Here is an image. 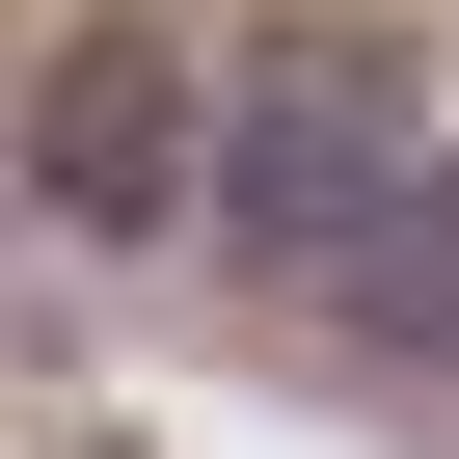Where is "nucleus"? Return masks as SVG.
<instances>
[{
  "label": "nucleus",
  "instance_id": "2",
  "mask_svg": "<svg viewBox=\"0 0 459 459\" xmlns=\"http://www.w3.org/2000/svg\"><path fill=\"white\" fill-rule=\"evenodd\" d=\"M28 162H55V216H216V108H189L162 28H82L55 108H28Z\"/></svg>",
  "mask_w": 459,
  "mask_h": 459
},
{
  "label": "nucleus",
  "instance_id": "1",
  "mask_svg": "<svg viewBox=\"0 0 459 459\" xmlns=\"http://www.w3.org/2000/svg\"><path fill=\"white\" fill-rule=\"evenodd\" d=\"M405 189H432V108H405V55H378V28H271L244 82H216V244L351 271Z\"/></svg>",
  "mask_w": 459,
  "mask_h": 459
},
{
  "label": "nucleus",
  "instance_id": "3",
  "mask_svg": "<svg viewBox=\"0 0 459 459\" xmlns=\"http://www.w3.org/2000/svg\"><path fill=\"white\" fill-rule=\"evenodd\" d=\"M325 298H351V325H378V351H459V162H432V189H405V216H378V244H351V271H325Z\"/></svg>",
  "mask_w": 459,
  "mask_h": 459
}]
</instances>
